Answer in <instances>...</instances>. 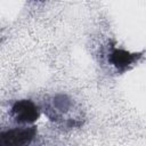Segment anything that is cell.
Returning <instances> with one entry per match:
<instances>
[{
	"instance_id": "6da1fadb",
	"label": "cell",
	"mask_w": 146,
	"mask_h": 146,
	"mask_svg": "<svg viewBox=\"0 0 146 146\" xmlns=\"http://www.w3.org/2000/svg\"><path fill=\"white\" fill-rule=\"evenodd\" d=\"M34 136V127L8 129L0 133V146H30Z\"/></svg>"
},
{
	"instance_id": "7a4b0ae2",
	"label": "cell",
	"mask_w": 146,
	"mask_h": 146,
	"mask_svg": "<svg viewBox=\"0 0 146 146\" xmlns=\"http://www.w3.org/2000/svg\"><path fill=\"white\" fill-rule=\"evenodd\" d=\"M10 114L16 122L23 124H30L33 123L35 120H38L40 115V110L32 100L22 99V100H17L11 106Z\"/></svg>"
},
{
	"instance_id": "3957f363",
	"label": "cell",
	"mask_w": 146,
	"mask_h": 146,
	"mask_svg": "<svg viewBox=\"0 0 146 146\" xmlns=\"http://www.w3.org/2000/svg\"><path fill=\"white\" fill-rule=\"evenodd\" d=\"M136 59V54H130L128 51L121 49H113L108 55V62L117 67L119 70H123L132 64Z\"/></svg>"
}]
</instances>
